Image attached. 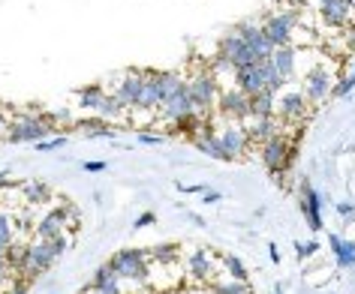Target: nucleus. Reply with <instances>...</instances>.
<instances>
[{"label":"nucleus","instance_id":"obj_1","mask_svg":"<svg viewBox=\"0 0 355 294\" xmlns=\"http://www.w3.org/2000/svg\"><path fill=\"white\" fill-rule=\"evenodd\" d=\"M184 78L178 73H159V69H148V82H145V96H141L139 109L141 111H159L163 102L172 96V91L181 84Z\"/></svg>","mask_w":355,"mask_h":294},{"label":"nucleus","instance_id":"obj_2","mask_svg":"<svg viewBox=\"0 0 355 294\" xmlns=\"http://www.w3.org/2000/svg\"><path fill=\"white\" fill-rule=\"evenodd\" d=\"M295 156H298V147L286 136H271L268 141H262V163L274 177L286 174L295 165Z\"/></svg>","mask_w":355,"mask_h":294},{"label":"nucleus","instance_id":"obj_3","mask_svg":"<svg viewBox=\"0 0 355 294\" xmlns=\"http://www.w3.org/2000/svg\"><path fill=\"white\" fill-rule=\"evenodd\" d=\"M301 6H295V10H283V12H274L265 19L262 24V30H265V37L271 39V46L274 48H283V46H292V33H295L298 28H304L301 24Z\"/></svg>","mask_w":355,"mask_h":294},{"label":"nucleus","instance_id":"obj_4","mask_svg":"<svg viewBox=\"0 0 355 294\" xmlns=\"http://www.w3.org/2000/svg\"><path fill=\"white\" fill-rule=\"evenodd\" d=\"M105 264H109L121 279H132V282L148 279V249H121V252H114Z\"/></svg>","mask_w":355,"mask_h":294},{"label":"nucleus","instance_id":"obj_5","mask_svg":"<svg viewBox=\"0 0 355 294\" xmlns=\"http://www.w3.org/2000/svg\"><path fill=\"white\" fill-rule=\"evenodd\" d=\"M145 82H148V69H127L118 82H114V100H118L123 109H139L141 96H145Z\"/></svg>","mask_w":355,"mask_h":294},{"label":"nucleus","instance_id":"obj_6","mask_svg":"<svg viewBox=\"0 0 355 294\" xmlns=\"http://www.w3.org/2000/svg\"><path fill=\"white\" fill-rule=\"evenodd\" d=\"M51 132V123L46 118H31V114H19L15 120H10L6 129V141L12 145H24V141H42Z\"/></svg>","mask_w":355,"mask_h":294},{"label":"nucleus","instance_id":"obj_7","mask_svg":"<svg viewBox=\"0 0 355 294\" xmlns=\"http://www.w3.org/2000/svg\"><path fill=\"white\" fill-rule=\"evenodd\" d=\"M217 60H220L223 66H229V69H241V66L256 64L250 46H247V42L238 37V33H229V37L220 39V46H217Z\"/></svg>","mask_w":355,"mask_h":294},{"label":"nucleus","instance_id":"obj_8","mask_svg":"<svg viewBox=\"0 0 355 294\" xmlns=\"http://www.w3.org/2000/svg\"><path fill=\"white\" fill-rule=\"evenodd\" d=\"M58 261L55 249H51L49 240H33V244H28V249H24V261H21V273L28 276V279H33V276H40L42 270H49L51 264Z\"/></svg>","mask_w":355,"mask_h":294},{"label":"nucleus","instance_id":"obj_9","mask_svg":"<svg viewBox=\"0 0 355 294\" xmlns=\"http://www.w3.org/2000/svg\"><path fill=\"white\" fill-rule=\"evenodd\" d=\"M190 93H193V102H196V111H211L217 102V78L214 73H208V69H202L190 78Z\"/></svg>","mask_w":355,"mask_h":294},{"label":"nucleus","instance_id":"obj_10","mask_svg":"<svg viewBox=\"0 0 355 294\" xmlns=\"http://www.w3.org/2000/svg\"><path fill=\"white\" fill-rule=\"evenodd\" d=\"M196 111V102H193V93H190V82H181L172 91V96L163 102V109H159V114H163V120H181L187 118V114Z\"/></svg>","mask_w":355,"mask_h":294},{"label":"nucleus","instance_id":"obj_11","mask_svg":"<svg viewBox=\"0 0 355 294\" xmlns=\"http://www.w3.org/2000/svg\"><path fill=\"white\" fill-rule=\"evenodd\" d=\"M217 105L223 111L226 120H247L250 118V96H247L241 87H232V91H223L217 93Z\"/></svg>","mask_w":355,"mask_h":294},{"label":"nucleus","instance_id":"obj_12","mask_svg":"<svg viewBox=\"0 0 355 294\" xmlns=\"http://www.w3.org/2000/svg\"><path fill=\"white\" fill-rule=\"evenodd\" d=\"M235 33L241 37L247 46H250V51H253V57H256V64L259 60H271V55H274V46H271V39L265 37V30L259 28V24H250V21H244V24H238L235 28Z\"/></svg>","mask_w":355,"mask_h":294},{"label":"nucleus","instance_id":"obj_13","mask_svg":"<svg viewBox=\"0 0 355 294\" xmlns=\"http://www.w3.org/2000/svg\"><path fill=\"white\" fill-rule=\"evenodd\" d=\"M355 12V0H328L322 3V24H328L331 30H343L352 24Z\"/></svg>","mask_w":355,"mask_h":294},{"label":"nucleus","instance_id":"obj_14","mask_svg":"<svg viewBox=\"0 0 355 294\" xmlns=\"http://www.w3.org/2000/svg\"><path fill=\"white\" fill-rule=\"evenodd\" d=\"M304 96H307V102H316V105L331 96V75L322 66H313L304 75Z\"/></svg>","mask_w":355,"mask_h":294},{"label":"nucleus","instance_id":"obj_15","mask_svg":"<svg viewBox=\"0 0 355 294\" xmlns=\"http://www.w3.org/2000/svg\"><path fill=\"white\" fill-rule=\"evenodd\" d=\"M301 210H304L310 231H322V201H319V192L307 181L301 183Z\"/></svg>","mask_w":355,"mask_h":294},{"label":"nucleus","instance_id":"obj_16","mask_svg":"<svg viewBox=\"0 0 355 294\" xmlns=\"http://www.w3.org/2000/svg\"><path fill=\"white\" fill-rule=\"evenodd\" d=\"M235 87H241L247 96H256L259 91H265V69L262 64H250L235 69Z\"/></svg>","mask_w":355,"mask_h":294},{"label":"nucleus","instance_id":"obj_17","mask_svg":"<svg viewBox=\"0 0 355 294\" xmlns=\"http://www.w3.org/2000/svg\"><path fill=\"white\" fill-rule=\"evenodd\" d=\"M220 141H223V147H226V154L229 159H241L244 156V150L250 147V136H247V129L241 127H226L223 132H220Z\"/></svg>","mask_w":355,"mask_h":294},{"label":"nucleus","instance_id":"obj_18","mask_svg":"<svg viewBox=\"0 0 355 294\" xmlns=\"http://www.w3.org/2000/svg\"><path fill=\"white\" fill-rule=\"evenodd\" d=\"M307 114V96L304 93H283L277 100V118L280 120H298Z\"/></svg>","mask_w":355,"mask_h":294},{"label":"nucleus","instance_id":"obj_19","mask_svg":"<svg viewBox=\"0 0 355 294\" xmlns=\"http://www.w3.org/2000/svg\"><path fill=\"white\" fill-rule=\"evenodd\" d=\"M85 291H96V294H121V276L112 270L109 264H103L94 273V282H87Z\"/></svg>","mask_w":355,"mask_h":294},{"label":"nucleus","instance_id":"obj_20","mask_svg":"<svg viewBox=\"0 0 355 294\" xmlns=\"http://www.w3.org/2000/svg\"><path fill=\"white\" fill-rule=\"evenodd\" d=\"M250 141H268L271 136H280V118L277 114H265V118H253L250 120V129H247Z\"/></svg>","mask_w":355,"mask_h":294},{"label":"nucleus","instance_id":"obj_21","mask_svg":"<svg viewBox=\"0 0 355 294\" xmlns=\"http://www.w3.org/2000/svg\"><path fill=\"white\" fill-rule=\"evenodd\" d=\"M187 273L193 276V279H199V282H205V279L214 276V261H211L208 249H196V252H190V258H187Z\"/></svg>","mask_w":355,"mask_h":294},{"label":"nucleus","instance_id":"obj_22","mask_svg":"<svg viewBox=\"0 0 355 294\" xmlns=\"http://www.w3.org/2000/svg\"><path fill=\"white\" fill-rule=\"evenodd\" d=\"M271 60H274V66H277V73L286 78H295V60H298V48L295 46H283V48H274V55H271Z\"/></svg>","mask_w":355,"mask_h":294},{"label":"nucleus","instance_id":"obj_23","mask_svg":"<svg viewBox=\"0 0 355 294\" xmlns=\"http://www.w3.org/2000/svg\"><path fill=\"white\" fill-rule=\"evenodd\" d=\"M265 114H277V96L268 87L250 96V118H265Z\"/></svg>","mask_w":355,"mask_h":294},{"label":"nucleus","instance_id":"obj_24","mask_svg":"<svg viewBox=\"0 0 355 294\" xmlns=\"http://www.w3.org/2000/svg\"><path fill=\"white\" fill-rule=\"evenodd\" d=\"M196 147L202 150V154H208L211 159H220V163H232L217 132H211V136H202V138H196Z\"/></svg>","mask_w":355,"mask_h":294},{"label":"nucleus","instance_id":"obj_25","mask_svg":"<svg viewBox=\"0 0 355 294\" xmlns=\"http://www.w3.org/2000/svg\"><path fill=\"white\" fill-rule=\"evenodd\" d=\"M60 231H64V222L58 219V213L51 210L49 217H42L40 222H37V237H42V240H51V237H58Z\"/></svg>","mask_w":355,"mask_h":294},{"label":"nucleus","instance_id":"obj_26","mask_svg":"<svg viewBox=\"0 0 355 294\" xmlns=\"http://www.w3.org/2000/svg\"><path fill=\"white\" fill-rule=\"evenodd\" d=\"M21 190H24V199H28L31 204H46L51 199V190L46 183H40V181H28V183H21Z\"/></svg>","mask_w":355,"mask_h":294},{"label":"nucleus","instance_id":"obj_27","mask_svg":"<svg viewBox=\"0 0 355 294\" xmlns=\"http://www.w3.org/2000/svg\"><path fill=\"white\" fill-rule=\"evenodd\" d=\"M96 114H100L103 120H114V118H121V114H123V105L114 100V93L109 91V93L103 96V102H100V109H96Z\"/></svg>","mask_w":355,"mask_h":294},{"label":"nucleus","instance_id":"obj_28","mask_svg":"<svg viewBox=\"0 0 355 294\" xmlns=\"http://www.w3.org/2000/svg\"><path fill=\"white\" fill-rule=\"evenodd\" d=\"M103 96H105V91H103L100 84H94V87H82V91H78V102H82L85 109L96 111V109H100V102H103Z\"/></svg>","mask_w":355,"mask_h":294},{"label":"nucleus","instance_id":"obj_29","mask_svg":"<svg viewBox=\"0 0 355 294\" xmlns=\"http://www.w3.org/2000/svg\"><path fill=\"white\" fill-rule=\"evenodd\" d=\"M259 64H262V69H265V87L277 93L280 87H283V82H286V78H283V75L277 73V66H274V60H259Z\"/></svg>","mask_w":355,"mask_h":294},{"label":"nucleus","instance_id":"obj_30","mask_svg":"<svg viewBox=\"0 0 355 294\" xmlns=\"http://www.w3.org/2000/svg\"><path fill=\"white\" fill-rule=\"evenodd\" d=\"M334 258H337V267H355V240H343L334 249Z\"/></svg>","mask_w":355,"mask_h":294},{"label":"nucleus","instance_id":"obj_31","mask_svg":"<svg viewBox=\"0 0 355 294\" xmlns=\"http://www.w3.org/2000/svg\"><path fill=\"white\" fill-rule=\"evenodd\" d=\"M148 258H154L157 264H175V258H178V246H172V244H166V246H154V249H148Z\"/></svg>","mask_w":355,"mask_h":294},{"label":"nucleus","instance_id":"obj_32","mask_svg":"<svg viewBox=\"0 0 355 294\" xmlns=\"http://www.w3.org/2000/svg\"><path fill=\"white\" fill-rule=\"evenodd\" d=\"M223 267H226V273L232 276V279L247 282V267H244V261L238 255H223Z\"/></svg>","mask_w":355,"mask_h":294},{"label":"nucleus","instance_id":"obj_33","mask_svg":"<svg viewBox=\"0 0 355 294\" xmlns=\"http://www.w3.org/2000/svg\"><path fill=\"white\" fill-rule=\"evenodd\" d=\"M214 294H250V285L241 282V279H232V282L214 285Z\"/></svg>","mask_w":355,"mask_h":294},{"label":"nucleus","instance_id":"obj_34","mask_svg":"<svg viewBox=\"0 0 355 294\" xmlns=\"http://www.w3.org/2000/svg\"><path fill=\"white\" fill-rule=\"evenodd\" d=\"M355 87V75H343L340 82H337L334 87H331V96H337V100H340V96H346Z\"/></svg>","mask_w":355,"mask_h":294},{"label":"nucleus","instance_id":"obj_35","mask_svg":"<svg viewBox=\"0 0 355 294\" xmlns=\"http://www.w3.org/2000/svg\"><path fill=\"white\" fill-rule=\"evenodd\" d=\"M49 244H51V249H55V255L60 258V255H64L67 249H69V235H67V231H60V235H58V237H51Z\"/></svg>","mask_w":355,"mask_h":294},{"label":"nucleus","instance_id":"obj_36","mask_svg":"<svg viewBox=\"0 0 355 294\" xmlns=\"http://www.w3.org/2000/svg\"><path fill=\"white\" fill-rule=\"evenodd\" d=\"M0 237L6 240V244H15V231H12V222H10V217L6 213H0Z\"/></svg>","mask_w":355,"mask_h":294},{"label":"nucleus","instance_id":"obj_37","mask_svg":"<svg viewBox=\"0 0 355 294\" xmlns=\"http://www.w3.org/2000/svg\"><path fill=\"white\" fill-rule=\"evenodd\" d=\"M319 252V244L316 240H310V244H295V255L304 261V258H310V255H316Z\"/></svg>","mask_w":355,"mask_h":294},{"label":"nucleus","instance_id":"obj_38","mask_svg":"<svg viewBox=\"0 0 355 294\" xmlns=\"http://www.w3.org/2000/svg\"><path fill=\"white\" fill-rule=\"evenodd\" d=\"M64 145H67V138H51V141L42 138V141H37L33 147H37V150H58V147H64Z\"/></svg>","mask_w":355,"mask_h":294},{"label":"nucleus","instance_id":"obj_39","mask_svg":"<svg viewBox=\"0 0 355 294\" xmlns=\"http://www.w3.org/2000/svg\"><path fill=\"white\" fill-rule=\"evenodd\" d=\"M337 213H343V222H352L355 219V208H352V204H346V201L337 204Z\"/></svg>","mask_w":355,"mask_h":294},{"label":"nucleus","instance_id":"obj_40","mask_svg":"<svg viewBox=\"0 0 355 294\" xmlns=\"http://www.w3.org/2000/svg\"><path fill=\"white\" fill-rule=\"evenodd\" d=\"M154 222H157V217H154V213H141V217L136 219V228H145V226H154Z\"/></svg>","mask_w":355,"mask_h":294},{"label":"nucleus","instance_id":"obj_41","mask_svg":"<svg viewBox=\"0 0 355 294\" xmlns=\"http://www.w3.org/2000/svg\"><path fill=\"white\" fill-rule=\"evenodd\" d=\"M10 273H12V264L6 261V255H0V282H3Z\"/></svg>","mask_w":355,"mask_h":294},{"label":"nucleus","instance_id":"obj_42","mask_svg":"<svg viewBox=\"0 0 355 294\" xmlns=\"http://www.w3.org/2000/svg\"><path fill=\"white\" fill-rule=\"evenodd\" d=\"M139 141H141V145H163V138H159V136H145V132L139 136Z\"/></svg>","mask_w":355,"mask_h":294},{"label":"nucleus","instance_id":"obj_43","mask_svg":"<svg viewBox=\"0 0 355 294\" xmlns=\"http://www.w3.org/2000/svg\"><path fill=\"white\" fill-rule=\"evenodd\" d=\"M105 168V163H100V159H96V163H85V172H103Z\"/></svg>","mask_w":355,"mask_h":294},{"label":"nucleus","instance_id":"obj_44","mask_svg":"<svg viewBox=\"0 0 355 294\" xmlns=\"http://www.w3.org/2000/svg\"><path fill=\"white\" fill-rule=\"evenodd\" d=\"M6 129H10V120H6L3 111H0V138H6Z\"/></svg>","mask_w":355,"mask_h":294},{"label":"nucleus","instance_id":"obj_45","mask_svg":"<svg viewBox=\"0 0 355 294\" xmlns=\"http://www.w3.org/2000/svg\"><path fill=\"white\" fill-rule=\"evenodd\" d=\"M220 199H223V195H220V192H211V190H205V201H208V204H214V201H220Z\"/></svg>","mask_w":355,"mask_h":294},{"label":"nucleus","instance_id":"obj_46","mask_svg":"<svg viewBox=\"0 0 355 294\" xmlns=\"http://www.w3.org/2000/svg\"><path fill=\"white\" fill-rule=\"evenodd\" d=\"M268 255H271V261H274V264H280V252H277V246H274V244L268 246Z\"/></svg>","mask_w":355,"mask_h":294},{"label":"nucleus","instance_id":"obj_47","mask_svg":"<svg viewBox=\"0 0 355 294\" xmlns=\"http://www.w3.org/2000/svg\"><path fill=\"white\" fill-rule=\"evenodd\" d=\"M10 246H12V244H6V240L0 237V255H6V252H10Z\"/></svg>","mask_w":355,"mask_h":294},{"label":"nucleus","instance_id":"obj_48","mask_svg":"<svg viewBox=\"0 0 355 294\" xmlns=\"http://www.w3.org/2000/svg\"><path fill=\"white\" fill-rule=\"evenodd\" d=\"M277 3H289V6H304V0H277Z\"/></svg>","mask_w":355,"mask_h":294},{"label":"nucleus","instance_id":"obj_49","mask_svg":"<svg viewBox=\"0 0 355 294\" xmlns=\"http://www.w3.org/2000/svg\"><path fill=\"white\" fill-rule=\"evenodd\" d=\"M10 294H28V288H21V285H15V288H12Z\"/></svg>","mask_w":355,"mask_h":294},{"label":"nucleus","instance_id":"obj_50","mask_svg":"<svg viewBox=\"0 0 355 294\" xmlns=\"http://www.w3.org/2000/svg\"><path fill=\"white\" fill-rule=\"evenodd\" d=\"M352 75H355V64H352Z\"/></svg>","mask_w":355,"mask_h":294},{"label":"nucleus","instance_id":"obj_51","mask_svg":"<svg viewBox=\"0 0 355 294\" xmlns=\"http://www.w3.org/2000/svg\"><path fill=\"white\" fill-rule=\"evenodd\" d=\"M322 3H328V0H322Z\"/></svg>","mask_w":355,"mask_h":294}]
</instances>
